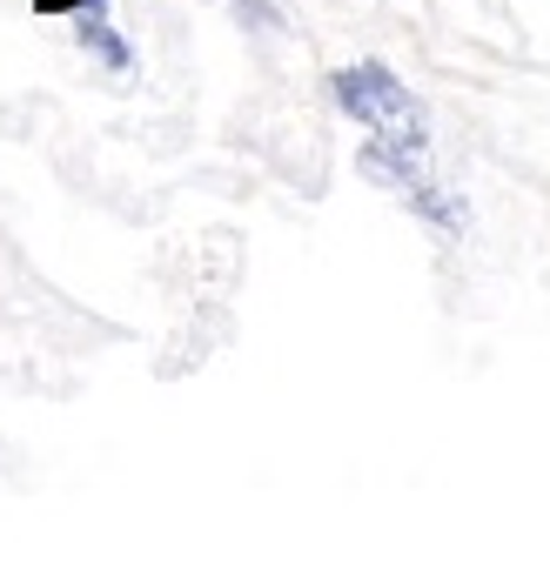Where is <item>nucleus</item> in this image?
<instances>
[{"label":"nucleus","instance_id":"obj_1","mask_svg":"<svg viewBox=\"0 0 550 563\" xmlns=\"http://www.w3.org/2000/svg\"><path fill=\"white\" fill-rule=\"evenodd\" d=\"M336 101H342V114L370 134V141H363V168H370L389 195H403L417 216H430L437 229H457L463 208L450 201V188H443L437 168H430V114H424V101L409 95L383 60L342 67V75H336Z\"/></svg>","mask_w":550,"mask_h":563},{"label":"nucleus","instance_id":"obj_2","mask_svg":"<svg viewBox=\"0 0 550 563\" xmlns=\"http://www.w3.org/2000/svg\"><path fill=\"white\" fill-rule=\"evenodd\" d=\"M81 47H95L108 67H128V41L108 27V8H101V0H88V8H81Z\"/></svg>","mask_w":550,"mask_h":563}]
</instances>
